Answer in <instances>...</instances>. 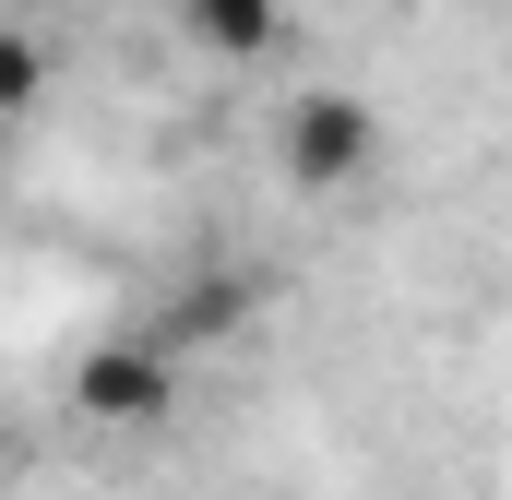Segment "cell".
<instances>
[{"label":"cell","mask_w":512,"mask_h":500,"mask_svg":"<svg viewBox=\"0 0 512 500\" xmlns=\"http://www.w3.org/2000/svg\"><path fill=\"white\" fill-rule=\"evenodd\" d=\"M36 84H48V48H36V36H12V48H0V108L24 120V108H36Z\"/></svg>","instance_id":"4"},{"label":"cell","mask_w":512,"mask_h":500,"mask_svg":"<svg viewBox=\"0 0 512 500\" xmlns=\"http://www.w3.org/2000/svg\"><path fill=\"white\" fill-rule=\"evenodd\" d=\"M179 24H191L203 48H227V60H251V48H274V24H286V0H179Z\"/></svg>","instance_id":"3"},{"label":"cell","mask_w":512,"mask_h":500,"mask_svg":"<svg viewBox=\"0 0 512 500\" xmlns=\"http://www.w3.org/2000/svg\"><path fill=\"white\" fill-rule=\"evenodd\" d=\"M274 155H286V179H298V191H346V179H370L382 120H370V96H346V84H310V96H286Z\"/></svg>","instance_id":"1"},{"label":"cell","mask_w":512,"mask_h":500,"mask_svg":"<svg viewBox=\"0 0 512 500\" xmlns=\"http://www.w3.org/2000/svg\"><path fill=\"white\" fill-rule=\"evenodd\" d=\"M167 393H179V346H167V334H120V346H96V358L72 370V405H84L96 429L167 417Z\"/></svg>","instance_id":"2"}]
</instances>
